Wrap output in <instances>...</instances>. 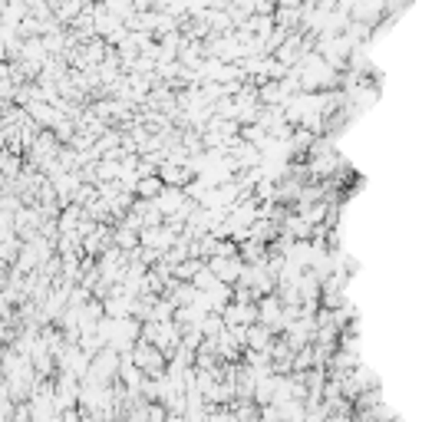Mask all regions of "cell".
<instances>
[{"instance_id":"7a4b0ae2","label":"cell","mask_w":422,"mask_h":422,"mask_svg":"<svg viewBox=\"0 0 422 422\" xmlns=\"http://www.w3.org/2000/svg\"><path fill=\"white\" fill-rule=\"evenodd\" d=\"M119 366H122V350L116 347H103L96 356H92L90 366V383H99V386H109L112 379L119 376Z\"/></svg>"},{"instance_id":"3957f363","label":"cell","mask_w":422,"mask_h":422,"mask_svg":"<svg viewBox=\"0 0 422 422\" xmlns=\"http://www.w3.org/2000/svg\"><path fill=\"white\" fill-rule=\"evenodd\" d=\"M244 264H248V261H244L241 254L238 257H208V268L218 274V281H225V284H231V287L241 281Z\"/></svg>"},{"instance_id":"52a82bcc","label":"cell","mask_w":422,"mask_h":422,"mask_svg":"<svg viewBox=\"0 0 422 422\" xmlns=\"http://www.w3.org/2000/svg\"><path fill=\"white\" fill-rule=\"evenodd\" d=\"M392 422H399V419H392Z\"/></svg>"},{"instance_id":"6da1fadb","label":"cell","mask_w":422,"mask_h":422,"mask_svg":"<svg viewBox=\"0 0 422 422\" xmlns=\"http://www.w3.org/2000/svg\"><path fill=\"white\" fill-rule=\"evenodd\" d=\"M132 360L145 376H165L168 373V353L162 347H155L152 340H145V336L132 347Z\"/></svg>"},{"instance_id":"5b68a950","label":"cell","mask_w":422,"mask_h":422,"mask_svg":"<svg viewBox=\"0 0 422 422\" xmlns=\"http://www.w3.org/2000/svg\"><path fill=\"white\" fill-rule=\"evenodd\" d=\"M165 192V181H162V175H142L136 185V198L139 201H155V198Z\"/></svg>"},{"instance_id":"277c9868","label":"cell","mask_w":422,"mask_h":422,"mask_svg":"<svg viewBox=\"0 0 422 422\" xmlns=\"http://www.w3.org/2000/svg\"><path fill=\"white\" fill-rule=\"evenodd\" d=\"M274 327L268 323H254V327H248V350H257V353H271L274 347Z\"/></svg>"},{"instance_id":"8992f818","label":"cell","mask_w":422,"mask_h":422,"mask_svg":"<svg viewBox=\"0 0 422 422\" xmlns=\"http://www.w3.org/2000/svg\"><path fill=\"white\" fill-rule=\"evenodd\" d=\"M168 422H188L185 416H179V412H168Z\"/></svg>"}]
</instances>
